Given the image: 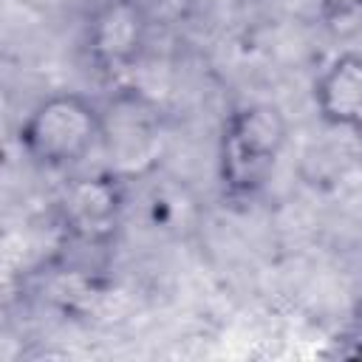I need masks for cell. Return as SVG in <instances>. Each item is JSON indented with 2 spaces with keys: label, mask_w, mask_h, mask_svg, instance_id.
Listing matches in <instances>:
<instances>
[{
  "label": "cell",
  "mask_w": 362,
  "mask_h": 362,
  "mask_svg": "<svg viewBox=\"0 0 362 362\" xmlns=\"http://www.w3.org/2000/svg\"><path fill=\"white\" fill-rule=\"evenodd\" d=\"M105 136V113L76 90L40 99L17 127L20 153L40 170H71L82 164Z\"/></svg>",
  "instance_id": "7a4b0ae2"
},
{
  "label": "cell",
  "mask_w": 362,
  "mask_h": 362,
  "mask_svg": "<svg viewBox=\"0 0 362 362\" xmlns=\"http://www.w3.org/2000/svg\"><path fill=\"white\" fill-rule=\"evenodd\" d=\"M311 99L322 124L351 130V124L362 113V54L359 51L337 54L320 71Z\"/></svg>",
  "instance_id": "5b68a950"
},
{
  "label": "cell",
  "mask_w": 362,
  "mask_h": 362,
  "mask_svg": "<svg viewBox=\"0 0 362 362\" xmlns=\"http://www.w3.org/2000/svg\"><path fill=\"white\" fill-rule=\"evenodd\" d=\"M288 122L277 105L246 102L235 107L218 141V178L229 201H252L269 181L283 147Z\"/></svg>",
  "instance_id": "6da1fadb"
},
{
  "label": "cell",
  "mask_w": 362,
  "mask_h": 362,
  "mask_svg": "<svg viewBox=\"0 0 362 362\" xmlns=\"http://www.w3.org/2000/svg\"><path fill=\"white\" fill-rule=\"evenodd\" d=\"M150 40V14L141 0H102L85 25L88 59L107 76L136 68Z\"/></svg>",
  "instance_id": "3957f363"
},
{
  "label": "cell",
  "mask_w": 362,
  "mask_h": 362,
  "mask_svg": "<svg viewBox=\"0 0 362 362\" xmlns=\"http://www.w3.org/2000/svg\"><path fill=\"white\" fill-rule=\"evenodd\" d=\"M345 342H348V356L354 359H362V297L356 300L354 311H351V322H348V331H345Z\"/></svg>",
  "instance_id": "52a82bcc"
},
{
  "label": "cell",
  "mask_w": 362,
  "mask_h": 362,
  "mask_svg": "<svg viewBox=\"0 0 362 362\" xmlns=\"http://www.w3.org/2000/svg\"><path fill=\"white\" fill-rule=\"evenodd\" d=\"M351 133H354V139L359 141V147H362V113H359V119L351 124Z\"/></svg>",
  "instance_id": "ba28073f"
},
{
  "label": "cell",
  "mask_w": 362,
  "mask_h": 362,
  "mask_svg": "<svg viewBox=\"0 0 362 362\" xmlns=\"http://www.w3.org/2000/svg\"><path fill=\"white\" fill-rule=\"evenodd\" d=\"M322 25L334 37H356L362 31V0H317Z\"/></svg>",
  "instance_id": "8992f818"
},
{
  "label": "cell",
  "mask_w": 362,
  "mask_h": 362,
  "mask_svg": "<svg viewBox=\"0 0 362 362\" xmlns=\"http://www.w3.org/2000/svg\"><path fill=\"white\" fill-rule=\"evenodd\" d=\"M124 206V184L113 173L74 178L59 198V215L68 238L82 246H102L110 240Z\"/></svg>",
  "instance_id": "277c9868"
}]
</instances>
